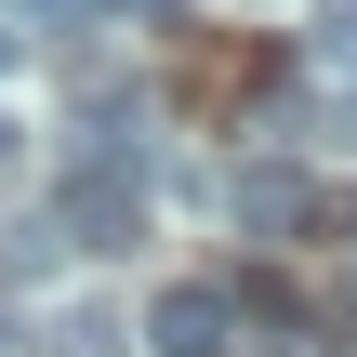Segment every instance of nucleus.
I'll use <instances>...</instances> for the list:
<instances>
[{
    "mask_svg": "<svg viewBox=\"0 0 357 357\" xmlns=\"http://www.w3.org/2000/svg\"><path fill=\"white\" fill-rule=\"evenodd\" d=\"M53 225H66V252H132V238H146V172H132V146H79L66 185H53Z\"/></svg>",
    "mask_w": 357,
    "mask_h": 357,
    "instance_id": "obj_1",
    "label": "nucleus"
},
{
    "mask_svg": "<svg viewBox=\"0 0 357 357\" xmlns=\"http://www.w3.org/2000/svg\"><path fill=\"white\" fill-rule=\"evenodd\" d=\"M146 357H238V305H225V278H172V291L146 305Z\"/></svg>",
    "mask_w": 357,
    "mask_h": 357,
    "instance_id": "obj_2",
    "label": "nucleus"
},
{
    "mask_svg": "<svg viewBox=\"0 0 357 357\" xmlns=\"http://www.w3.org/2000/svg\"><path fill=\"white\" fill-rule=\"evenodd\" d=\"M225 225H238V238H305V225H318V185H305L291 159H238V172H225Z\"/></svg>",
    "mask_w": 357,
    "mask_h": 357,
    "instance_id": "obj_3",
    "label": "nucleus"
},
{
    "mask_svg": "<svg viewBox=\"0 0 357 357\" xmlns=\"http://www.w3.org/2000/svg\"><path fill=\"white\" fill-rule=\"evenodd\" d=\"M53 265H66V225L53 212H0V278L13 291H53Z\"/></svg>",
    "mask_w": 357,
    "mask_h": 357,
    "instance_id": "obj_4",
    "label": "nucleus"
},
{
    "mask_svg": "<svg viewBox=\"0 0 357 357\" xmlns=\"http://www.w3.org/2000/svg\"><path fill=\"white\" fill-rule=\"evenodd\" d=\"M40 357H132V331H119L106 305H66V318H53V344H40Z\"/></svg>",
    "mask_w": 357,
    "mask_h": 357,
    "instance_id": "obj_5",
    "label": "nucleus"
},
{
    "mask_svg": "<svg viewBox=\"0 0 357 357\" xmlns=\"http://www.w3.org/2000/svg\"><path fill=\"white\" fill-rule=\"evenodd\" d=\"M331 13V66H357V0H318Z\"/></svg>",
    "mask_w": 357,
    "mask_h": 357,
    "instance_id": "obj_6",
    "label": "nucleus"
},
{
    "mask_svg": "<svg viewBox=\"0 0 357 357\" xmlns=\"http://www.w3.org/2000/svg\"><path fill=\"white\" fill-rule=\"evenodd\" d=\"M0 357H26V344H13V318H0Z\"/></svg>",
    "mask_w": 357,
    "mask_h": 357,
    "instance_id": "obj_7",
    "label": "nucleus"
},
{
    "mask_svg": "<svg viewBox=\"0 0 357 357\" xmlns=\"http://www.w3.org/2000/svg\"><path fill=\"white\" fill-rule=\"evenodd\" d=\"M0 159H13V119H0Z\"/></svg>",
    "mask_w": 357,
    "mask_h": 357,
    "instance_id": "obj_8",
    "label": "nucleus"
},
{
    "mask_svg": "<svg viewBox=\"0 0 357 357\" xmlns=\"http://www.w3.org/2000/svg\"><path fill=\"white\" fill-rule=\"evenodd\" d=\"M0 66H13V40H0Z\"/></svg>",
    "mask_w": 357,
    "mask_h": 357,
    "instance_id": "obj_9",
    "label": "nucleus"
}]
</instances>
